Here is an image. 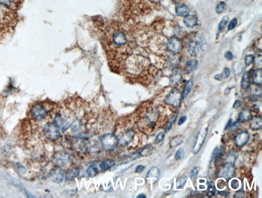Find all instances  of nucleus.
<instances>
[{
	"mask_svg": "<svg viewBox=\"0 0 262 198\" xmlns=\"http://www.w3.org/2000/svg\"><path fill=\"white\" fill-rule=\"evenodd\" d=\"M250 111L256 113H258L259 112V107L257 104H254V105H253V107H251Z\"/></svg>",
	"mask_w": 262,
	"mask_h": 198,
	"instance_id": "603ef678",
	"label": "nucleus"
},
{
	"mask_svg": "<svg viewBox=\"0 0 262 198\" xmlns=\"http://www.w3.org/2000/svg\"><path fill=\"white\" fill-rule=\"evenodd\" d=\"M45 136L51 140H56L60 137L59 129L56 123H48L44 128Z\"/></svg>",
	"mask_w": 262,
	"mask_h": 198,
	"instance_id": "7ed1b4c3",
	"label": "nucleus"
},
{
	"mask_svg": "<svg viewBox=\"0 0 262 198\" xmlns=\"http://www.w3.org/2000/svg\"><path fill=\"white\" fill-rule=\"evenodd\" d=\"M219 193L220 195H221L223 196H228L230 194V193L228 192H226V191H221V192H219Z\"/></svg>",
	"mask_w": 262,
	"mask_h": 198,
	"instance_id": "6e6d98bb",
	"label": "nucleus"
},
{
	"mask_svg": "<svg viewBox=\"0 0 262 198\" xmlns=\"http://www.w3.org/2000/svg\"><path fill=\"white\" fill-rule=\"evenodd\" d=\"M206 193L207 196L210 198H211V196H214V193H215V187H214V186L209 183V186H208L207 190H206Z\"/></svg>",
	"mask_w": 262,
	"mask_h": 198,
	"instance_id": "c9c22d12",
	"label": "nucleus"
},
{
	"mask_svg": "<svg viewBox=\"0 0 262 198\" xmlns=\"http://www.w3.org/2000/svg\"><path fill=\"white\" fill-rule=\"evenodd\" d=\"M31 112L33 118L37 121H40L45 118L47 111L42 105L36 104L32 107Z\"/></svg>",
	"mask_w": 262,
	"mask_h": 198,
	"instance_id": "0eeeda50",
	"label": "nucleus"
},
{
	"mask_svg": "<svg viewBox=\"0 0 262 198\" xmlns=\"http://www.w3.org/2000/svg\"><path fill=\"white\" fill-rule=\"evenodd\" d=\"M230 72L229 69H228L227 68H226L224 69V70L223 71L222 75L223 77H224L225 78H228L229 75H230Z\"/></svg>",
	"mask_w": 262,
	"mask_h": 198,
	"instance_id": "49530a36",
	"label": "nucleus"
},
{
	"mask_svg": "<svg viewBox=\"0 0 262 198\" xmlns=\"http://www.w3.org/2000/svg\"><path fill=\"white\" fill-rule=\"evenodd\" d=\"M144 169H145V166L142 165H139L137 166V168H136L135 171L137 173H142V172L143 171Z\"/></svg>",
	"mask_w": 262,
	"mask_h": 198,
	"instance_id": "09e8293b",
	"label": "nucleus"
},
{
	"mask_svg": "<svg viewBox=\"0 0 262 198\" xmlns=\"http://www.w3.org/2000/svg\"><path fill=\"white\" fill-rule=\"evenodd\" d=\"M182 74L177 69H174L170 76V83L172 86H176L181 80Z\"/></svg>",
	"mask_w": 262,
	"mask_h": 198,
	"instance_id": "f3484780",
	"label": "nucleus"
},
{
	"mask_svg": "<svg viewBox=\"0 0 262 198\" xmlns=\"http://www.w3.org/2000/svg\"><path fill=\"white\" fill-rule=\"evenodd\" d=\"M198 62L196 60H190L186 63L185 71L188 73H190L197 67Z\"/></svg>",
	"mask_w": 262,
	"mask_h": 198,
	"instance_id": "a878e982",
	"label": "nucleus"
},
{
	"mask_svg": "<svg viewBox=\"0 0 262 198\" xmlns=\"http://www.w3.org/2000/svg\"><path fill=\"white\" fill-rule=\"evenodd\" d=\"M182 99V93L178 90L173 89L165 97V102L168 105L177 108L179 107L181 104Z\"/></svg>",
	"mask_w": 262,
	"mask_h": 198,
	"instance_id": "f03ea898",
	"label": "nucleus"
},
{
	"mask_svg": "<svg viewBox=\"0 0 262 198\" xmlns=\"http://www.w3.org/2000/svg\"><path fill=\"white\" fill-rule=\"evenodd\" d=\"M186 119H187V117L185 115H184V116L181 117L178 121V126H181V125H183L185 122H186Z\"/></svg>",
	"mask_w": 262,
	"mask_h": 198,
	"instance_id": "de8ad7c7",
	"label": "nucleus"
},
{
	"mask_svg": "<svg viewBox=\"0 0 262 198\" xmlns=\"http://www.w3.org/2000/svg\"><path fill=\"white\" fill-rule=\"evenodd\" d=\"M225 57L228 60H231L233 58V55L230 51H227L225 54Z\"/></svg>",
	"mask_w": 262,
	"mask_h": 198,
	"instance_id": "3c124183",
	"label": "nucleus"
},
{
	"mask_svg": "<svg viewBox=\"0 0 262 198\" xmlns=\"http://www.w3.org/2000/svg\"><path fill=\"white\" fill-rule=\"evenodd\" d=\"M253 115L250 110L248 109H244L241 111L239 114L238 121L241 122H245L251 120Z\"/></svg>",
	"mask_w": 262,
	"mask_h": 198,
	"instance_id": "2eb2a0df",
	"label": "nucleus"
},
{
	"mask_svg": "<svg viewBox=\"0 0 262 198\" xmlns=\"http://www.w3.org/2000/svg\"><path fill=\"white\" fill-rule=\"evenodd\" d=\"M188 180V177L186 176H182L178 178L176 181L177 189H180L186 183Z\"/></svg>",
	"mask_w": 262,
	"mask_h": 198,
	"instance_id": "7c9ffc66",
	"label": "nucleus"
},
{
	"mask_svg": "<svg viewBox=\"0 0 262 198\" xmlns=\"http://www.w3.org/2000/svg\"><path fill=\"white\" fill-rule=\"evenodd\" d=\"M250 78L248 72H245L243 74L241 82V87L244 89H246L249 87Z\"/></svg>",
	"mask_w": 262,
	"mask_h": 198,
	"instance_id": "4be33fe9",
	"label": "nucleus"
},
{
	"mask_svg": "<svg viewBox=\"0 0 262 198\" xmlns=\"http://www.w3.org/2000/svg\"><path fill=\"white\" fill-rule=\"evenodd\" d=\"M241 101L240 100H239V99L236 100L235 103H234V105H233V108L235 109H238V108H239L241 107Z\"/></svg>",
	"mask_w": 262,
	"mask_h": 198,
	"instance_id": "8fccbe9b",
	"label": "nucleus"
},
{
	"mask_svg": "<svg viewBox=\"0 0 262 198\" xmlns=\"http://www.w3.org/2000/svg\"><path fill=\"white\" fill-rule=\"evenodd\" d=\"M160 177V170L156 166L151 168L148 171L146 176V183L153 185L157 182Z\"/></svg>",
	"mask_w": 262,
	"mask_h": 198,
	"instance_id": "1a4fd4ad",
	"label": "nucleus"
},
{
	"mask_svg": "<svg viewBox=\"0 0 262 198\" xmlns=\"http://www.w3.org/2000/svg\"><path fill=\"white\" fill-rule=\"evenodd\" d=\"M55 122L59 129H60L63 131L67 130L70 126L67 118H66L65 116L60 114H57L56 115L55 117Z\"/></svg>",
	"mask_w": 262,
	"mask_h": 198,
	"instance_id": "f8f14e48",
	"label": "nucleus"
},
{
	"mask_svg": "<svg viewBox=\"0 0 262 198\" xmlns=\"http://www.w3.org/2000/svg\"><path fill=\"white\" fill-rule=\"evenodd\" d=\"M65 176L64 171L59 167L54 168L50 171V179L56 183H62L64 180Z\"/></svg>",
	"mask_w": 262,
	"mask_h": 198,
	"instance_id": "6e6552de",
	"label": "nucleus"
},
{
	"mask_svg": "<svg viewBox=\"0 0 262 198\" xmlns=\"http://www.w3.org/2000/svg\"><path fill=\"white\" fill-rule=\"evenodd\" d=\"M235 198H244L243 193L239 191L238 192H237V193H235Z\"/></svg>",
	"mask_w": 262,
	"mask_h": 198,
	"instance_id": "4d7b16f0",
	"label": "nucleus"
},
{
	"mask_svg": "<svg viewBox=\"0 0 262 198\" xmlns=\"http://www.w3.org/2000/svg\"><path fill=\"white\" fill-rule=\"evenodd\" d=\"M208 133V128H204L201 131L199 132L196 139L195 142L192 149V152L195 154H197L200 152L202 146L203 145L205 139Z\"/></svg>",
	"mask_w": 262,
	"mask_h": 198,
	"instance_id": "39448f33",
	"label": "nucleus"
},
{
	"mask_svg": "<svg viewBox=\"0 0 262 198\" xmlns=\"http://www.w3.org/2000/svg\"><path fill=\"white\" fill-rule=\"evenodd\" d=\"M238 153L236 152H231L227 155L225 159V163H229L234 164L238 158Z\"/></svg>",
	"mask_w": 262,
	"mask_h": 198,
	"instance_id": "bb28decb",
	"label": "nucleus"
},
{
	"mask_svg": "<svg viewBox=\"0 0 262 198\" xmlns=\"http://www.w3.org/2000/svg\"><path fill=\"white\" fill-rule=\"evenodd\" d=\"M164 138V133L162 132H159L157 135V136H156V138H155V142H156V143H160L162 141H163Z\"/></svg>",
	"mask_w": 262,
	"mask_h": 198,
	"instance_id": "37998d69",
	"label": "nucleus"
},
{
	"mask_svg": "<svg viewBox=\"0 0 262 198\" xmlns=\"http://www.w3.org/2000/svg\"><path fill=\"white\" fill-rule=\"evenodd\" d=\"M199 170L200 169L198 167H197V166H196L192 168V170L191 171V175H190L191 179H194V178H195L197 176V175L198 174L199 172Z\"/></svg>",
	"mask_w": 262,
	"mask_h": 198,
	"instance_id": "c03bdc74",
	"label": "nucleus"
},
{
	"mask_svg": "<svg viewBox=\"0 0 262 198\" xmlns=\"http://www.w3.org/2000/svg\"><path fill=\"white\" fill-rule=\"evenodd\" d=\"M134 161V160H131L130 161L126 162L117 165L113 168V172L115 174L124 173L135 164L136 162Z\"/></svg>",
	"mask_w": 262,
	"mask_h": 198,
	"instance_id": "4468645a",
	"label": "nucleus"
},
{
	"mask_svg": "<svg viewBox=\"0 0 262 198\" xmlns=\"http://www.w3.org/2000/svg\"><path fill=\"white\" fill-rule=\"evenodd\" d=\"M237 23H238V21H237V19H232L231 21H230V23L229 24L228 30H231L235 28L237 25Z\"/></svg>",
	"mask_w": 262,
	"mask_h": 198,
	"instance_id": "a18cd8bd",
	"label": "nucleus"
},
{
	"mask_svg": "<svg viewBox=\"0 0 262 198\" xmlns=\"http://www.w3.org/2000/svg\"><path fill=\"white\" fill-rule=\"evenodd\" d=\"M190 9L185 5H179L176 7V12L179 16H187L189 14Z\"/></svg>",
	"mask_w": 262,
	"mask_h": 198,
	"instance_id": "6ab92c4d",
	"label": "nucleus"
},
{
	"mask_svg": "<svg viewBox=\"0 0 262 198\" xmlns=\"http://www.w3.org/2000/svg\"><path fill=\"white\" fill-rule=\"evenodd\" d=\"M250 128L253 130H259L262 128V118L260 116L253 117L250 120Z\"/></svg>",
	"mask_w": 262,
	"mask_h": 198,
	"instance_id": "dca6fc26",
	"label": "nucleus"
},
{
	"mask_svg": "<svg viewBox=\"0 0 262 198\" xmlns=\"http://www.w3.org/2000/svg\"><path fill=\"white\" fill-rule=\"evenodd\" d=\"M235 174V168L234 165L231 163H225L220 168L218 176L226 181L232 179Z\"/></svg>",
	"mask_w": 262,
	"mask_h": 198,
	"instance_id": "20e7f679",
	"label": "nucleus"
},
{
	"mask_svg": "<svg viewBox=\"0 0 262 198\" xmlns=\"http://www.w3.org/2000/svg\"><path fill=\"white\" fill-rule=\"evenodd\" d=\"M134 135L135 132L133 130L130 129L127 131L122 134L118 138V143H120L121 146L126 147L129 145V143L133 140Z\"/></svg>",
	"mask_w": 262,
	"mask_h": 198,
	"instance_id": "9b49d317",
	"label": "nucleus"
},
{
	"mask_svg": "<svg viewBox=\"0 0 262 198\" xmlns=\"http://www.w3.org/2000/svg\"><path fill=\"white\" fill-rule=\"evenodd\" d=\"M227 7L226 4L224 2H220L217 6L216 11L217 13H221L226 9Z\"/></svg>",
	"mask_w": 262,
	"mask_h": 198,
	"instance_id": "473e14b6",
	"label": "nucleus"
},
{
	"mask_svg": "<svg viewBox=\"0 0 262 198\" xmlns=\"http://www.w3.org/2000/svg\"><path fill=\"white\" fill-rule=\"evenodd\" d=\"M254 60V56L252 55H247L245 57V63L246 65H249L253 62V61Z\"/></svg>",
	"mask_w": 262,
	"mask_h": 198,
	"instance_id": "79ce46f5",
	"label": "nucleus"
},
{
	"mask_svg": "<svg viewBox=\"0 0 262 198\" xmlns=\"http://www.w3.org/2000/svg\"><path fill=\"white\" fill-rule=\"evenodd\" d=\"M188 53L191 56H197L199 52V46L191 44L188 47Z\"/></svg>",
	"mask_w": 262,
	"mask_h": 198,
	"instance_id": "c756f323",
	"label": "nucleus"
},
{
	"mask_svg": "<svg viewBox=\"0 0 262 198\" xmlns=\"http://www.w3.org/2000/svg\"><path fill=\"white\" fill-rule=\"evenodd\" d=\"M223 154V150L221 147L218 149L216 148L215 149L213 152V155L211 156V158L214 159V164L215 165H217L219 162L221 160V157L222 156Z\"/></svg>",
	"mask_w": 262,
	"mask_h": 198,
	"instance_id": "b1692460",
	"label": "nucleus"
},
{
	"mask_svg": "<svg viewBox=\"0 0 262 198\" xmlns=\"http://www.w3.org/2000/svg\"><path fill=\"white\" fill-rule=\"evenodd\" d=\"M53 163L54 164L59 167L63 168L68 163L69 161V156L68 154L63 152V151H59L56 152L52 157Z\"/></svg>",
	"mask_w": 262,
	"mask_h": 198,
	"instance_id": "423d86ee",
	"label": "nucleus"
},
{
	"mask_svg": "<svg viewBox=\"0 0 262 198\" xmlns=\"http://www.w3.org/2000/svg\"><path fill=\"white\" fill-rule=\"evenodd\" d=\"M88 174L91 178H94L99 173V169L94 165H91L87 169Z\"/></svg>",
	"mask_w": 262,
	"mask_h": 198,
	"instance_id": "c85d7f7f",
	"label": "nucleus"
},
{
	"mask_svg": "<svg viewBox=\"0 0 262 198\" xmlns=\"http://www.w3.org/2000/svg\"><path fill=\"white\" fill-rule=\"evenodd\" d=\"M153 147L151 144H148L147 146H145V147L140 149L142 156L147 155L148 153H149V152H151L153 150Z\"/></svg>",
	"mask_w": 262,
	"mask_h": 198,
	"instance_id": "f704fd0d",
	"label": "nucleus"
},
{
	"mask_svg": "<svg viewBox=\"0 0 262 198\" xmlns=\"http://www.w3.org/2000/svg\"><path fill=\"white\" fill-rule=\"evenodd\" d=\"M102 147L106 151L113 150L118 143V138L114 134H106L100 137Z\"/></svg>",
	"mask_w": 262,
	"mask_h": 198,
	"instance_id": "f257e3e1",
	"label": "nucleus"
},
{
	"mask_svg": "<svg viewBox=\"0 0 262 198\" xmlns=\"http://www.w3.org/2000/svg\"><path fill=\"white\" fill-rule=\"evenodd\" d=\"M76 193H77V190H76V189H75V190H68V191H67V192L66 196H73L74 195L76 194Z\"/></svg>",
	"mask_w": 262,
	"mask_h": 198,
	"instance_id": "864d4df0",
	"label": "nucleus"
},
{
	"mask_svg": "<svg viewBox=\"0 0 262 198\" xmlns=\"http://www.w3.org/2000/svg\"><path fill=\"white\" fill-rule=\"evenodd\" d=\"M80 169L77 167L71 168L67 171L66 175V179L67 180L72 181L80 175Z\"/></svg>",
	"mask_w": 262,
	"mask_h": 198,
	"instance_id": "a211bd4d",
	"label": "nucleus"
},
{
	"mask_svg": "<svg viewBox=\"0 0 262 198\" xmlns=\"http://www.w3.org/2000/svg\"><path fill=\"white\" fill-rule=\"evenodd\" d=\"M230 89L229 88H227L225 90V95H228V94L229 92H230Z\"/></svg>",
	"mask_w": 262,
	"mask_h": 198,
	"instance_id": "680f3d73",
	"label": "nucleus"
},
{
	"mask_svg": "<svg viewBox=\"0 0 262 198\" xmlns=\"http://www.w3.org/2000/svg\"><path fill=\"white\" fill-rule=\"evenodd\" d=\"M167 47L169 51L177 53L179 52L182 48V44L178 39L176 38H170L167 43Z\"/></svg>",
	"mask_w": 262,
	"mask_h": 198,
	"instance_id": "ddd939ff",
	"label": "nucleus"
},
{
	"mask_svg": "<svg viewBox=\"0 0 262 198\" xmlns=\"http://www.w3.org/2000/svg\"><path fill=\"white\" fill-rule=\"evenodd\" d=\"M183 141V138L182 136H175L173 139L170 140V146L172 147H175L177 146H179Z\"/></svg>",
	"mask_w": 262,
	"mask_h": 198,
	"instance_id": "cd10ccee",
	"label": "nucleus"
},
{
	"mask_svg": "<svg viewBox=\"0 0 262 198\" xmlns=\"http://www.w3.org/2000/svg\"><path fill=\"white\" fill-rule=\"evenodd\" d=\"M228 21V17L227 16H223L222 19L221 20V22L220 23L219 25V30L221 31L224 28V27L227 24V22Z\"/></svg>",
	"mask_w": 262,
	"mask_h": 198,
	"instance_id": "4c0bfd02",
	"label": "nucleus"
},
{
	"mask_svg": "<svg viewBox=\"0 0 262 198\" xmlns=\"http://www.w3.org/2000/svg\"><path fill=\"white\" fill-rule=\"evenodd\" d=\"M175 118H176V117H175V118H172V119H170V120L167 122V125H166L165 128H164V131H165V133H168V132H169L170 131V129H172L173 123L174 121L175 120L174 119Z\"/></svg>",
	"mask_w": 262,
	"mask_h": 198,
	"instance_id": "ea45409f",
	"label": "nucleus"
},
{
	"mask_svg": "<svg viewBox=\"0 0 262 198\" xmlns=\"http://www.w3.org/2000/svg\"><path fill=\"white\" fill-rule=\"evenodd\" d=\"M240 126V122H239L238 120H237V121H235L231 124L229 128H228V129L230 132H231L232 131H235V129H237Z\"/></svg>",
	"mask_w": 262,
	"mask_h": 198,
	"instance_id": "a19ab883",
	"label": "nucleus"
},
{
	"mask_svg": "<svg viewBox=\"0 0 262 198\" xmlns=\"http://www.w3.org/2000/svg\"><path fill=\"white\" fill-rule=\"evenodd\" d=\"M199 188H200V189H205V186H203V185H200L199 186Z\"/></svg>",
	"mask_w": 262,
	"mask_h": 198,
	"instance_id": "e2e57ef3",
	"label": "nucleus"
},
{
	"mask_svg": "<svg viewBox=\"0 0 262 198\" xmlns=\"http://www.w3.org/2000/svg\"><path fill=\"white\" fill-rule=\"evenodd\" d=\"M214 78H215L216 80H217L221 81V80H222V74H216V75L214 76Z\"/></svg>",
	"mask_w": 262,
	"mask_h": 198,
	"instance_id": "13d9d810",
	"label": "nucleus"
},
{
	"mask_svg": "<svg viewBox=\"0 0 262 198\" xmlns=\"http://www.w3.org/2000/svg\"><path fill=\"white\" fill-rule=\"evenodd\" d=\"M185 153L182 149H179L175 154V158L177 160H180L184 157Z\"/></svg>",
	"mask_w": 262,
	"mask_h": 198,
	"instance_id": "e433bc0d",
	"label": "nucleus"
},
{
	"mask_svg": "<svg viewBox=\"0 0 262 198\" xmlns=\"http://www.w3.org/2000/svg\"><path fill=\"white\" fill-rule=\"evenodd\" d=\"M71 129L74 132H77V131L80 129L81 127V122L80 120H75L71 125Z\"/></svg>",
	"mask_w": 262,
	"mask_h": 198,
	"instance_id": "72a5a7b5",
	"label": "nucleus"
},
{
	"mask_svg": "<svg viewBox=\"0 0 262 198\" xmlns=\"http://www.w3.org/2000/svg\"><path fill=\"white\" fill-rule=\"evenodd\" d=\"M137 198H146V196L143 194V193H141L140 195H138V196H137Z\"/></svg>",
	"mask_w": 262,
	"mask_h": 198,
	"instance_id": "052dcab7",
	"label": "nucleus"
},
{
	"mask_svg": "<svg viewBox=\"0 0 262 198\" xmlns=\"http://www.w3.org/2000/svg\"><path fill=\"white\" fill-rule=\"evenodd\" d=\"M253 82L257 85H260L262 82V70L257 69L253 72Z\"/></svg>",
	"mask_w": 262,
	"mask_h": 198,
	"instance_id": "412c9836",
	"label": "nucleus"
},
{
	"mask_svg": "<svg viewBox=\"0 0 262 198\" xmlns=\"http://www.w3.org/2000/svg\"><path fill=\"white\" fill-rule=\"evenodd\" d=\"M230 186L231 189H237L240 186L239 181L237 179H232L230 182Z\"/></svg>",
	"mask_w": 262,
	"mask_h": 198,
	"instance_id": "58836bf2",
	"label": "nucleus"
},
{
	"mask_svg": "<svg viewBox=\"0 0 262 198\" xmlns=\"http://www.w3.org/2000/svg\"><path fill=\"white\" fill-rule=\"evenodd\" d=\"M232 119H231V118H230V119H229L228 121V122H227V124H226V125L225 128V129H228V128H229V126H230V125H231V124L232 123Z\"/></svg>",
	"mask_w": 262,
	"mask_h": 198,
	"instance_id": "bf43d9fd",
	"label": "nucleus"
},
{
	"mask_svg": "<svg viewBox=\"0 0 262 198\" xmlns=\"http://www.w3.org/2000/svg\"><path fill=\"white\" fill-rule=\"evenodd\" d=\"M184 23L188 27H193L197 24L196 16L193 15H189L184 18Z\"/></svg>",
	"mask_w": 262,
	"mask_h": 198,
	"instance_id": "aec40b11",
	"label": "nucleus"
},
{
	"mask_svg": "<svg viewBox=\"0 0 262 198\" xmlns=\"http://www.w3.org/2000/svg\"><path fill=\"white\" fill-rule=\"evenodd\" d=\"M256 64L258 65H262V55L260 54L259 56H257V58L256 59Z\"/></svg>",
	"mask_w": 262,
	"mask_h": 198,
	"instance_id": "5fc2aeb1",
	"label": "nucleus"
},
{
	"mask_svg": "<svg viewBox=\"0 0 262 198\" xmlns=\"http://www.w3.org/2000/svg\"><path fill=\"white\" fill-rule=\"evenodd\" d=\"M14 169L20 175H23L26 173V169L23 165L19 163H16L14 165Z\"/></svg>",
	"mask_w": 262,
	"mask_h": 198,
	"instance_id": "2f4dec72",
	"label": "nucleus"
},
{
	"mask_svg": "<svg viewBox=\"0 0 262 198\" xmlns=\"http://www.w3.org/2000/svg\"><path fill=\"white\" fill-rule=\"evenodd\" d=\"M115 164V161L112 159H106L102 162L100 165V168L103 171L110 169Z\"/></svg>",
	"mask_w": 262,
	"mask_h": 198,
	"instance_id": "5701e85b",
	"label": "nucleus"
},
{
	"mask_svg": "<svg viewBox=\"0 0 262 198\" xmlns=\"http://www.w3.org/2000/svg\"><path fill=\"white\" fill-rule=\"evenodd\" d=\"M249 138V134L248 131L243 130L236 135L235 138V143L238 147H242L248 142Z\"/></svg>",
	"mask_w": 262,
	"mask_h": 198,
	"instance_id": "9d476101",
	"label": "nucleus"
},
{
	"mask_svg": "<svg viewBox=\"0 0 262 198\" xmlns=\"http://www.w3.org/2000/svg\"><path fill=\"white\" fill-rule=\"evenodd\" d=\"M192 86H193V81L192 80H189L186 83L182 93V99L185 98L188 96L192 89Z\"/></svg>",
	"mask_w": 262,
	"mask_h": 198,
	"instance_id": "393cba45",
	"label": "nucleus"
}]
</instances>
